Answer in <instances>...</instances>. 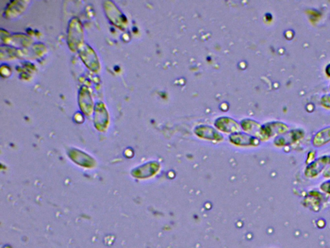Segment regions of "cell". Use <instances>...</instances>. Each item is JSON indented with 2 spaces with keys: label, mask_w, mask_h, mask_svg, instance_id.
I'll return each mask as SVG.
<instances>
[{
  "label": "cell",
  "mask_w": 330,
  "mask_h": 248,
  "mask_svg": "<svg viewBox=\"0 0 330 248\" xmlns=\"http://www.w3.org/2000/svg\"><path fill=\"white\" fill-rule=\"evenodd\" d=\"M304 132L301 129H293L277 136L275 144L277 146H288L295 144L304 137Z\"/></svg>",
  "instance_id": "7a4b0ae2"
},
{
  "label": "cell",
  "mask_w": 330,
  "mask_h": 248,
  "mask_svg": "<svg viewBox=\"0 0 330 248\" xmlns=\"http://www.w3.org/2000/svg\"><path fill=\"white\" fill-rule=\"evenodd\" d=\"M323 176L325 178H330V165L328 166L323 171Z\"/></svg>",
  "instance_id": "ba28073f"
},
{
  "label": "cell",
  "mask_w": 330,
  "mask_h": 248,
  "mask_svg": "<svg viewBox=\"0 0 330 248\" xmlns=\"http://www.w3.org/2000/svg\"><path fill=\"white\" fill-rule=\"evenodd\" d=\"M321 104L325 108H330V94L324 95L321 98Z\"/></svg>",
  "instance_id": "8992f818"
},
{
  "label": "cell",
  "mask_w": 330,
  "mask_h": 248,
  "mask_svg": "<svg viewBox=\"0 0 330 248\" xmlns=\"http://www.w3.org/2000/svg\"><path fill=\"white\" fill-rule=\"evenodd\" d=\"M330 142V127L325 128L317 132L313 138V145L314 146L321 147Z\"/></svg>",
  "instance_id": "3957f363"
},
{
  "label": "cell",
  "mask_w": 330,
  "mask_h": 248,
  "mask_svg": "<svg viewBox=\"0 0 330 248\" xmlns=\"http://www.w3.org/2000/svg\"><path fill=\"white\" fill-rule=\"evenodd\" d=\"M315 154L314 152L309 153L308 155V158H307L306 163L309 165L311 163H312L313 161H314Z\"/></svg>",
  "instance_id": "52a82bcc"
},
{
  "label": "cell",
  "mask_w": 330,
  "mask_h": 248,
  "mask_svg": "<svg viewBox=\"0 0 330 248\" xmlns=\"http://www.w3.org/2000/svg\"></svg>",
  "instance_id": "30bf717a"
},
{
  "label": "cell",
  "mask_w": 330,
  "mask_h": 248,
  "mask_svg": "<svg viewBox=\"0 0 330 248\" xmlns=\"http://www.w3.org/2000/svg\"><path fill=\"white\" fill-rule=\"evenodd\" d=\"M289 127L287 124L281 123H274L271 124L269 129L268 128L269 134L273 135V134H277V135H281L285 133L286 132L289 131Z\"/></svg>",
  "instance_id": "277c9868"
},
{
  "label": "cell",
  "mask_w": 330,
  "mask_h": 248,
  "mask_svg": "<svg viewBox=\"0 0 330 248\" xmlns=\"http://www.w3.org/2000/svg\"><path fill=\"white\" fill-rule=\"evenodd\" d=\"M326 72H327V75L330 77V64L327 66V69H326Z\"/></svg>",
  "instance_id": "9c48e42d"
},
{
  "label": "cell",
  "mask_w": 330,
  "mask_h": 248,
  "mask_svg": "<svg viewBox=\"0 0 330 248\" xmlns=\"http://www.w3.org/2000/svg\"><path fill=\"white\" fill-rule=\"evenodd\" d=\"M330 165V156L324 155L309 164L304 170V175L307 178H315L325 171L326 168Z\"/></svg>",
  "instance_id": "6da1fadb"
},
{
  "label": "cell",
  "mask_w": 330,
  "mask_h": 248,
  "mask_svg": "<svg viewBox=\"0 0 330 248\" xmlns=\"http://www.w3.org/2000/svg\"><path fill=\"white\" fill-rule=\"evenodd\" d=\"M321 190L330 195V180L324 182L320 186Z\"/></svg>",
  "instance_id": "5b68a950"
}]
</instances>
